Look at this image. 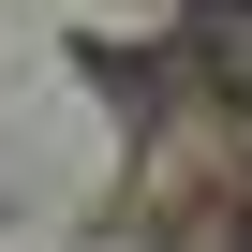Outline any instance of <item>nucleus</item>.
Here are the masks:
<instances>
[{"label": "nucleus", "instance_id": "1", "mask_svg": "<svg viewBox=\"0 0 252 252\" xmlns=\"http://www.w3.org/2000/svg\"><path fill=\"white\" fill-rule=\"evenodd\" d=\"M237 252H252V237H237Z\"/></svg>", "mask_w": 252, "mask_h": 252}]
</instances>
